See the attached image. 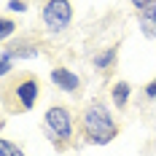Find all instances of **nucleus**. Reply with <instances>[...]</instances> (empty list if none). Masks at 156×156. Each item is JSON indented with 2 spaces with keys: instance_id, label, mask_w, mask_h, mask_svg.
<instances>
[{
  "instance_id": "nucleus-1",
  "label": "nucleus",
  "mask_w": 156,
  "mask_h": 156,
  "mask_svg": "<svg viewBox=\"0 0 156 156\" xmlns=\"http://www.w3.org/2000/svg\"><path fill=\"white\" fill-rule=\"evenodd\" d=\"M81 132L89 145H108L119 137V121L102 100H92L81 113Z\"/></svg>"
},
{
  "instance_id": "nucleus-2",
  "label": "nucleus",
  "mask_w": 156,
  "mask_h": 156,
  "mask_svg": "<svg viewBox=\"0 0 156 156\" xmlns=\"http://www.w3.org/2000/svg\"><path fill=\"white\" fill-rule=\"evenodd\" d=\"M43 135L57 151L73 145V140H76V119H73L70 108L48 105L46 113H43Z\"/></svg>"
},
{
  "instance_id": "nucleus-3",
  "label": "nucleus",
  "mask_w": 156,
  "mask_h": 156,
  "mask_svg": "<svg viewBox=\"0 0 156 156\" xmlns=\"http://www.w3.org/2000/svg\"><path fill=\"white\" fill-rule=\"evenodd\" d=\"M41 24L48 35H62L73 24V5L70 0H46L41 5Z\"/></svg>"
},
{
  "instance_id": "nucleus-4",
  "label": "nucleus",
  "mask_w": 156,
  "mask_h": 156,
  "mask_svg": "<svg viewBox=\"0 0 156 156\" xmlns=\"http://www.w3.org/2000/svg\"><path fill=\"white\" fill-rule=\"evenodd\" d=\"M48 81H51V86H54L57 92H65V94H76L78 89H81V76H78L76 70L65 67V65L51 67V70H48Z\"/></svg>"
},
{
  "instance_id": "nucleus-5",
  "label": "nucleus",
  "mask_w": 156,
  "mask_h": 156,
  "mask_svg": "<svg viewBox=\"0 0 156 156\" xmlns=\"http://www.w3.org/2000/svg\"><path fill=\"white\" fill-rule=\"evenodd\" d=\"M14 97H16V102H19L22 110H32L35 102H38V97H41L38 81H35V78H22V81L14 86Z\"/></svg>"
},
{
  "instance_id": "nucleus-6",
  "label": "nucleus",
  "mask_w": 156,
  "mask_h": 156,
  "mask_svg": "<svg viewBox=\"0 0 156 156\" xmlns=\"http://www.w3.org/2000/svg\"><path fill=\"white\" fill-rule=\"evenodd\" d=\"M137 27L145 41H156V0H151V5L137 14Z\"/></svg>"
},
{
  "instance_id": "nucleus-7",
  "label": "nucleus",
  "mask_w": 156,
  "mask_h": 156,
  "mask_svg": "<svg viewBox=\"0 0 156 156\" xmlns=\"http://www.w3.org/2000/svg\"><path fill=\"white\" fill-rule=\"evenodd\" d=\"M129 100H132V83L129 81H116L110 86V105L116 110H126Z\"/></svg>"
},
{
  "instance_id": "nucleus-8",
  "label": "nucleus",
  "mask_w": 156,
  "mask_h": 156,
  "mask_svg": "<svg viewBox=\"0 0 156 156\" xmlns=\"http://www.w3.org/2000/svg\"><path fill=\"white\" fill-rule=\"evenodd\" d=\"M116 62H119V46H116V43L108 46V48H100V51L92 57V67L100 70V73H108Z\"/></svg>"
},
{
  "instance_id": "nucleus-9",
  "label": "nucleus",
  "mask_w": 156,
  "mask_h": 156,
  "mask_svg": "<svg viewBox=\"0 0 156 156\" xmlns=\"http://www.w3.org/2000/svg\"><path fill=\"white\" fill-rule=\"evenodd\" d=\"M5 46L11 48L16 62H27V59H38L41 57V48L35 46L32 41H16V43H5Z\"/></svg>"
},
{
  "instance_id": "nucleus-10",
  "label": "nucleus",
  "mask_w": 156,
  "mask_h": 156,
  "mask_svg": "<svg viewBox=\"0 0 156 156\" xmlns=\"http://www.w3.org/2000/svg\"><path fill=\"white\" fill-rule=\"evenodd\" d=\"M14 62H16V57L11 54V48L3 46V51H0V76H3V78L11 76V70H14Z\"/></svg>"
},
{
  "instance_id": "nucleus-11",
  "label": "nucleus",
  "mask_w": 156,
  "mask_h": 156,
  "mask_svg": "<svg viewBox=\"0 0 156 156\" xmlns=\"http://www.w3.org/2000/svg\"><path fill=\"white\" fill-rule=\"evenodd\" d=\"M0 156H27V154H24V148H22L19 143L3 137V140H0Z\"/></svg>"
},
{
  "instance_id": "nucleus-12",
  "label": "nucleus",
  "mask_w": 156,
  "mask_h": 156,
  "mask_svg": "<svg viewBox=\"0 0 156 156\" xmlns=\"http://www.w3.org/2000/svg\"><path fill=\"white\" fill-rule=\"evenodd\" d=\"M14 32H16V22L5 14L3 19H0V38H3V43H8V41L14 38Z\"/></svg>"
},
{
  "instance_id": "nucleus-13",
  "label": "nucleus",
  "mask_w": 156,
  "mask_h": 156,
  "mask_svg": "<svg viewBox=\"0 0 156 156\" xmlns=\"http://www.w3.org/2000/svg\"><path fill=\"white\" fill-rule=\"evenodd\" d=\"M27 0H5V11L8 14H27Z\"/></svg>"
},
{
  "instance_id": "nucleus-14",
  "label": "nucleus",
  "mask_w": 156,
  "mask_h": 156,
  "mask_svg": "<svg viewBox=\"0 0 156 156\" xmlns=\"http://www.w3.org/2000/svg\"><path fill=\"white\" fill-rule=\"evenodd\" d=\"M143 97H145V100H151V102L156 100V76L151 78L148 83H145V89H143Z\"/></svg>"
},
{
  "instance_id": "nucleus-15",
  "label": "nucleus",
  "mask_w": 156,
  "mask_h": 156,
  "mask_svg": "<svg viewBox=\"0 0 156 156\" xmlns=\"http://www.w3.org/2000/svg\"><path fill=\"white\" fill-rule=\"evenodd\" d=\"M129 5H132V8L140 14L143 8H148V5H151V0H129Z\"/></svg>"
}]
</instances>
